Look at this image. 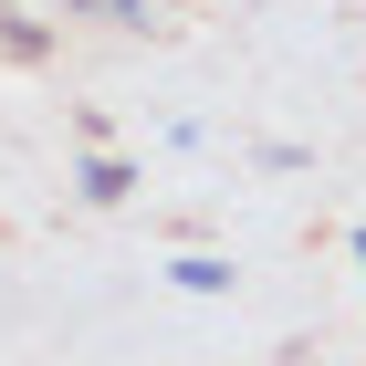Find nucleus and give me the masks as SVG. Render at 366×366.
<instances>
[{
    "label": "nucleus",
    "mask_w": 366,
    "mask_h": 366,
    "mask_svg": "<svg viewBox=\"0 0 366 366\" xmlns=\"http://www.w3.org/2000/svg\"><path fill=\"white\" fill-rule=\"evenodd\" d=\"M230 282H241V272H230L220 252H189V262H178V293H230Z\"/></svg>",
    "instance_id": "obj_1"
},
{
    "label": "nucleus",
    "mask_w": 366,
    "mask_h": 366,
    "mask_svg": "<svg viewBox=\"0 0 366 366\" xmlns=\"http://www.w3.org/2000/svg\"><path fill=\"white\" fill-rule=\"evenodd\" d=\"M126 189H137L126 157H84V199H126Z\"/></svg>",
    "instance_id": "obj_2"
},
{
    "label": "nucleus",
    "mask_w": 366,
    "mask_h": 366,
    "mask_svg": "<svg viewBox=\"0 0 366 366\" xmlns=\"http://www.w3.org/2000/svg\"><path fill=\"white\" fill-rule=\"evenodd\" d=\"M356 262H366V230H356Z\"/></svg>",
    "instance_id": "obj_3"
}]
</instances>
